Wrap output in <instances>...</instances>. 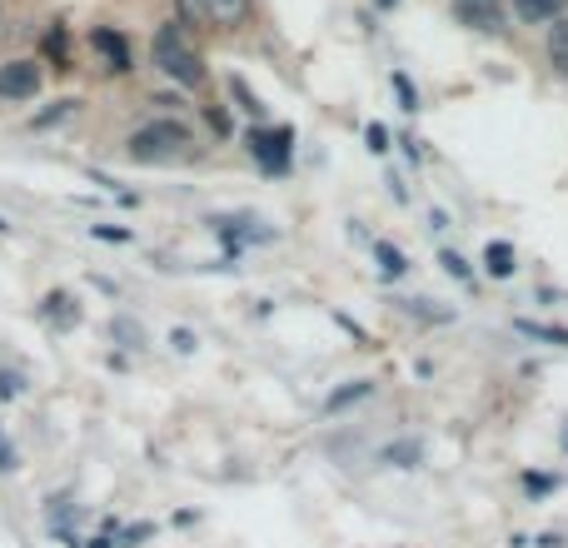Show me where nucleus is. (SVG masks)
Returning <instances> with one entry per match:
<instances>
[{"instance_id":"1","label":"nucleus","mask_w":568,"mask_h":548,"mask_svg":"<svg viewBox=\"0 0 568 548\" xmlns=\"http://www.w3.org/2000/svg\"><path fill=\"white\" fill-rule=\"evenodd\" d=\"M200 155V135L185 125L180 115H155L140 130H130L125 140V160L135 165H185Z\"/></svg>"},{"instance_id":"2","label":"nucleus","mask_w":568,"mask_h":548,"mask_svg":"<svg viewBox=\"0 0 568 548\" xmlns=\"http://www.w3.org/2000/svg\"><path fill=\"white\" fill-rule=\"evenodd\" d=\"M150 60H155L160 75H165L170 85H180V90H200L210 80L205 55L195 50V40L185 35V26H180V20H165V26L150 35Z\"/></svg>"},{"instance_id":"3","label":"nucleus","mask_w":568,"mask_h":548,"mask_svg":"<svg viewBox=\"0 0 568 548\" xmlns=\"http://www.w3.org/2000/svg\"><path fill=\"white\" fill-rule=\"evenodd\" d=\"M245 150L265 175H284L294 160V130L290 125H250L245 130Z\"/></svg>"},{"instance_id":"4","label":"nucleus","mask_w":568,"mask_h":548,"mask_svg":"<svg viewBox=\"0 0 568 548\" xmlns=\"http://www.w3.org/2000/svg\"><path fill=\"white\" fill-rule=\"evenodd\" d=\"M45 60L40 55H10L0 60V100L6 105H26V100L40 95V85H45Z\"/></svg>"},{"instance_id":"5","label":"nucleus","mask_w":568,"mask_h":548,"mask_svg":"<svg viewBox=\"0 0 568 548\" xmlns=\"http://www.w3.org/2000/svg\"><path fill=\"white\" fill-rule=\"evenodd\" d=\"M85 40H90V50H95V60H100V70H105V75H130V70H135V50H130L125 30L95 26Z\"/></svg>"},{"instance_id":"6","label":"nucleus","mask_w":568,"mask_h":548,"mask_svg":"<svg viewBox=\"0 0 568 548\" xmlns=\"http://www.w3.org/2000/svg\"><path fill=\"white\" fill-rule=\"evenodd\" d=\"M250 6L255 0H180V10L195 20H210V26L220 30H240L250 20Z\"/></svg>"},{"instance_id":"7","label":"nucleus","mask_w":568,"mask_h":548,"mask_svg":"<svg viewBox=\"0 0 568 548\" xmlns=\"http://www.w3.org/2000/svg\"><path fill=\"white\" fill-rule=\"evenodd\" d=\"M454 16L474 30H504V16L494 0H454Z\"/></svg>"},{"instance_id":"8","label":"nucleus","mask_w":568,"mask_h":548,"mask_svg":"<svg viewBox=\"0 0 568 548\" xmlns=\"http://www.w3.org/2000/svg\"><path fill=\"white\" fill-rule=\"evenodd\" d=\"M568 0H514V10H519L524 26H554V20L564 16Z\"/></svg>"},{"instance_id":"9","label":"nucleus","mask_w":568,"mask_h":548,"mask_svg":"<svg viewBox=\"0 0 568 548\" xmlns=\"http://www.w3.org/2000/svg\"><path fill=\"white\" fill-rule=\"evenodd\" d=\"M40 314H45L50 324H60V329H65V324H80V309H75V300H70L65 290H50L45 304H40Z\"/></svg>"},{"instance_id":"10","label":"nucleus","mask_w":568,"mask_h":548,"mask_svg":"<svg viewBox=\"0 0 568 548\" xmlns=\"http://www.w3.org/2000/svg\"><path fill=\"white\" fill-rule=\"evenodd\" d=\"M379 459L389 464V469H414V464L424 459V444H414V439H394V444H384V449H379Z\"/></svg>"},{"instance_id":"11","label":"nucleus","mask_w":568,"mask_h":548,"mask_svg":"<svg viewBox=\"0 0 568 548\" xmlns=\"http://www.w3.org/2000/svg\"><path fill=\"white\" fill-rule=\"evenodd\" d=\"M549 65H554V75L568 80V16H559L549 26Z\"/></svg>"},{"instance_id":"12","label":"nucleus","mask_w":568,"mask_h":548,"mask_svg":"<svg viewBox=\"0 0 568 548\" xmlns=\"http://www.w3.org/2000/svg\"><path fill=\"white\" fill-rule=\"evenodd\" d=\"M40 55H50L55 60V70H70V35H65V26H50L45 35H40Z\"/></svg>"},{"instance_id":"13","label":"nucleus","mask_w":568,"mask_h":548,"mask_svg":"<svg viewBox=\"0 0 568 548\" xmlns=\"http://www.w3.org/2000/svg\"><path fill=\"white\" fill-rule=\"evenodd\" d=\"M369 394H374V379H354V384H344V389H334L329 399H324V414H339V409H349V404L369 399Z\"/></svg>"},{"instance_id":"14","label":"nucleus","mask_w":568,"mask_h":548,"mask_svg":"<svg viewBox=\"0 0 568 548\" xmlns=\"http://www.w3.org/2000/svg\"><path fill=\"white\" fill-rule=\"evenodd\" d=\"M514 329L524 334V339H544V344H559L568 349V329L564 324H539V319H514Z\"/></svg>"},{"instance_id":"15","label":"nucleus","mask_w":568,"mask_h":548,"mask_svg":"<svg viewBox=\"0 0 568 548\" xmlns=\"http://www.w3.org/2000/svg\"><path fill=\"white\" fill-rule=\"evenodd\" d=\"M484 270L494 274V280H509L514 270V245H504V240H489V250H484Z\"/></svg>"},{"instance_id":"16","label":"nucleus","mask_w":568,"mask_h":548,"mask_svg":"<svg viewBox=\"0 0 568 548\" xmlns=\"http://www.w3.org/2000/svg\"><path fill=\"white\" fill-rule=\"evenodd\" d=\"M374 260H379V270L389 274V280H399V274H409V260H404L399 250L389 245V240H374Z\"/></svg>"},{"instance_id":"17","label":"nucleus","mask_w":568,"mask_h":548,"mask_svg":"<svg viewBox=\"0 0 568 548\" xmlns=\"http://www.w3.org/2000/svg\"><path fill=\"white\" fill-rule=\"evenodd\" d=\"M230 95H235L240 100V110H245V115H265V105H260V95H255V90H250L245 85V80H240V75H230Z\"/></svg>"},{"instance_id":"18","label":"nucleus","mask_w":568,"mask_h":548,"mask_svg":"<svg viewBox=\"0 0 568 548\" xmlns=\"http://www.w3.org/2000/svg\"><path fill=\"white\" fill-rule=\"evenodd\" d=\"M394 90H399V100H404L399 110H409V115H414V110H419V90L409 85V75H404V70H394Z\"/></svg>"},{"instance_id":"19","label":"nucleus","mask_w":568,"mask_h":548,"mask_svg":"<svg viewBox=\"0 0 568 548\" xmlns=\"http://www.w3.org/2000/svg\"><path fill=\"white\" fill-rule=\"evenodd\" d=\"M26 394V379L16 369H0V399H20Z\"/></svg>"},{"instance_id":"20","label":"nucleus","mask_w":568,"mask_h":548,"mask_svg":"<svg viewBox=\"0 0 568 548\" xmlns=\"http://www.w3.org/2000/svg\"><path fill=\"white\" fill-rule=\"evenodd\" d=\"M439 265H444V270H449V274H454V280H464V284H469V280H474V274H469V265H464V260H459V255H454V250H444V260H439Z\"/></svg>"},{"instance_id":"21","label":"nucleus","mask_w":568,"mask_h":548,"mask_svg":"<svg viewBox=\"0 0 568 548\" xmlns=\"http://www.w3.org/2000/svg\"><path fill=\"white\" fill-rule=\"evenodd\" d=\"M364 140H369L374 155H384V150H389V130H384V125H369V130H364Z\"/></svg>"},{"instance_id":"22","label":"nucleus","mask_w":568,"mask_h":548,"mask_svg":"<svg viewBox=\"0 0 568 548\" xmlns=\"http://www.w3.org/2000/svg\"><path fill=\"white\" fill-rule=\"evenodd\" d=\"M554 484H559V479H549V474H524V489H529V494H549Z\"/></svg>"},{"instance_id":"23","label":"nucleus","mask_w":568,"mask_h":548,"mask_svg":"<svg viewBox=\"0 0 568 548\" xmlns=\"http://www.w3.org/2000/svg\"><path fill=\"white\" fill-rule=\"evenodd\" d=\"M205 115H210V125H215V130H220V135H230V115H225V110H220V105H210V110H205Z\"/></svg>"},{"instance_id":"24","label":"nucleus","mask_w":568,"mask_h":548,"mask_svg":"<svg viewBox=\"0 0 568 548\" xmlns=\"http://www.w3.org/2000/svg\"><path fill=\"white\" fill-rule=\"evenodd\" d=\"M559 449L568 454V424H564V429H559Z\"/></svg>"},{"instance_id":"25","label":"nucleus","mask_w":568,"mask_h":548,"mask_svg":"<svg viewBox=\"0 0 568 548\" xmlns=\"http://www.w3.org/2000/svg\"><path fill=\"white\" fill-rule=\"evenodd\" d=\"M379 6H394V0H379Z\"/></svg>"}]
</instances>
